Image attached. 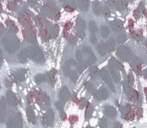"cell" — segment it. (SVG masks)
I'll use <instances>...</instances> for the list:
<instances>
[{
  "label": "cell",
  "instance_id": "1",
  "mask_svg": "<svg viewBox=\"0 0 147 128\" xmlns=\"http://www.w3.org/2000/svg\"><path fill=\"white\" fill-rule=\"evenodd\" d=\"M32 92L34 94V97L35 98L36 102L38 103L40 106H41L42 108H44L45 106H49L50 99L45 92H42L40 91H36V90L33 91Z\"/></svg>",
  "mask_w": 147,
  "mask_h": 128
},
{
  "label": "cell",
  "instance_id": "2",
  "mask_svg": "<svg viewBox=\"0 0 147 128\" xmlns=\"http://www.w3.org/2000/svg\"><path fill=\"white\" fill-rule=\"evenodd\" d=\"M117 56L124 62H129L134 59V54L127 46H120L117 49Z\"/></svg>",
  "mask_w": 147,
  "mask_h": 128
},
{
  "label": "cell",
  "instance_id": "3",
  "mask_svg": "<svg viewBox=\"0 0 147 128\" xmlns=\"http://www.w3.org/2000/svg\"><path fill=\"white\" fill-rule=\"evenodd\" d=\"M7 128H22V117L21 113H16V115L10 116L7 122Z\"/></svg>",
  "mask_w": 147,
  "mask_h": 128
},
{
  "label": "cell",
  "instance_id": "4",
  "mask_svg": "<svg viewBox=\"0 0 147 128\" xmlns=\"http://www.w3.org/2000/svg\"><path fill=\"white\" fill-rule=\"evenodd\" d=\"M42 124L44 127H51L53 126V121H54V113L52 109H49L47 110L44 115L42 116Z\"/></svg>",
  "mask_w": 147,
  "mask_h": 128
},
{
  "label": "cell",
  "instance_id": "5",
  "mask_svg": "<svg viewBox=\"0 0 147 128\" xmlns=\"http://www.w3.org/2000/svg\"><path fill=\"white\" fill-rule=\"evenodd\" d=\"M85 21L82 18H78L77 21V25H76V32L80 38H84L85 36Z\"/></svg>",
  "mask_w": 147,
  "mask_h": 128
},
{
  "label": "cell",
  "instance_id": "6",
  "mask_svg": "<svg viewBox=\"0 0 147 128\" xmlns=\"http://www.w3.org/2000/svg\"><path fill=\"white\" fill-rule=\"evenodd\" d=\"M100 75H101L102 79L106 82V84H108V86H109V88L111 89V91L114 92H115V86H114V85H113V83H112V78L110 77V75H109V72H108V70H107L105 68H102V69L100 71Z\"/></svg>",
  "mask_w": 147,
  "mask_h": 128
},
{
  "label": "cell",
  "instance_id": "7",
  "mask_svg": "<svg viewBox=\"0 0 147 128\" xmlns=\"http://www.w3.org/2000/svg\"><path fill=\"white\" fill-rule=\"evenodd\" d=\"M94 95H95V97H96V100L102 101V100L107 99L109 97V91H108V89L106 87L102 86L100 89L96 91Z\"/></svg>",
  "mask_w": 147,
  "mask_h": 128
},
{
  "label": "cell",
  "instance_id": "8",
  "mask_svg": "<svg viewBox=\"0 0 147 128\" xmlns=\"http://www.w3.org/2000/svg\"><path fill=\"white\" fill-rule=\"evenodd\" d=\"M27 73L26 69H18L17 71L14 72L12 74V78L13 80L16 83H19V82H22L25 80V74Z\"/></svg>",
  "mask_w": 147,
  "mask_h": 128
},
{
  "label": "cell",
  "instance_id": "9",
  "mask_svg": "<svg viewBox=\"0 0 147 128\" xmlns=\"http://www.w3.org/2000/svg\"><path fill=\"white\" fill-rule=\"evenodd\" d=\"M109 3L115 8L117 10H124L127 7V3L126 1L121 0H109Z\"/></svg>",
  "mask_w": 147,
  "mask_h": 128
},
{
  "label": "cell",
  "instance_id": "10",
  "mask_svg": "<svg viewBox=\"0 0 147 128\" xmlns=\"http://www.w3.org/2000/svg\"><path fill=\"white\" fill-rule=\"evenodd\" d=\"M108 68L111 74V78H113V80L116 82V83H119L121 81V76H120V74L118 72V69L111 63L109 62V65H108Z\"/></svg>",
  "mask_w": 147,
  "mask_h": 128
},
{
  "label": "cell",
  "instance_id": "11",
  "mask_svg": "<svg viewBox=\"0 0 147 128\" xmlns=\"http://www.w3.org/2000/svg\"><path fill=\"white\" fill-rule=\"evenodd\" d=\"M6 119V99L2 97L0 99V122L3 123Z\"/></svg>",
  "mask_w": 147,
  "mask_h": 128
},
{
  "label": "cell",
  "instance_id": "12",
  "mask_svg": "<svg viewBox=\"0 0 147 128\" xmlns=\"http://www.w3.org/2000/svg\"><path fill=\"white\" fill-rule=\"evenodd\" d=\"M59 101L62 103H65L71 97V94H70V92H69V89L65 86H64L59 93Z\"/></svg>",
  "mask_w": 147,
  "mask_h": 128
},
{
  "label": "cell",
  "instance_id": "13",
  "mask_svg": "<svg viewBox=\"0 0 147 128\" xmlns=\"http://www.w3.org/2000/svg\"><path fill=\"white\" fill-rule=\"evenodd\" d=\"M31 56H32V59L35 62H41L44 61V57L43 55L41 54L40 50L39 49H35V48H32L31 50Z\"/></svg>",
  "mask_w": 147,
  "mask_h": 128
},
{
  "label": "cell",
  "instance_id": "14",
  "mask_svg": "<svg viewBox=\"0 0 147 128\" xmlns=\"http://www.w3.org/2000/svg\"><path fill=\"white\" fill-rule=\"evenodd\" d=\"M103 114L107 116V117H109V118H113V117H115L117 115V111L116 109L110 106V105H107L104 107V109H103Z\"/></svg>",
  "mask_w": 147,
  "mask_h": 128
},
{
  "label": "cell",
  "instance_id": "15",
  "mask_svg": "<svg viewBox=\"0 0 147 128\" xmlns=\"http://www.w3.org/2000/svg\"><path fill=\"white\" fill-rule=\"evenodd\" d=\"M141 64H142V61L140 59H139L138 57H135L134 60L132 62L131 66L133 68V69L134 70V72L137 74H140V70H141Z\"/></svg>",
  "mask_w": 147,
  "mask_h": 128
},
{
  "label": "cell",
  "instance_id": "16",
  "mask_svg": "<svg viewBox=\"0 0 147 128\" xmlns=\"http://www.w3.org/2000/svg\"><path fill=\"white\" fill-rule=\"evenodd\" d=\"M6 96H7V97H6V98H7V102H8V103H9V105H11V106H16V105H17V103H18V99H17V97H16V95H15L12 92L8 91Z\"/></svg>",
  "mask_w": 147,
  "mask_h": 128
},
{
  "label": "cell",
  "instance_id": "17",
  "mask_svg": "<svg viewBox=\"0 0 147 128\" xmlns=\"http://www.w3.org/2000/svg\"><path fill=\"white\" fill-rule=\"evenodd\" d=\"M26 114H27V117H28V120L32 123V124H35L36 123V117H35V115H34V109L32 107H28L27 109H26Z\"/></svg>",
  "mask_w": 147,
  "mask_h": 128
},
{
  "label": "cell",
  "instance_id": "18",
  "mask_svg": "<svg viewBox=\"0 0 147 128\" xmlns=\"http://www.w3.org/2000/svg\"><path fill=\"white\" fill-rule=\"evenodd\" d=\"M110 27L115 32H119L123 28V22L120 20H115L110 22Z\"/></svg>",
  "mask_w": 147,
  "mask_h": 128
},
{
  "label": "cell",
  "instance_id": "19",
  "mask_svg": "<svg viewBox=\"0 0 147 128\" xmlns=\"http://www.w3.org/2000/svg\"><path fill=\"white\" fill-rule=\"evenodd\" d=\"M56 70L55 69H53L50 73L47 74V82H49L52 86L54 85L55 83V80H56Z\"/></svg>",
  "mask_w": 147,
  "mask_h": 128
},
{
  "label": "cell",
  "instance_id": "20",
  "mask_svg": "<svg viewBox=\"0 0 147 128\" xmlns=\"http://www.w3.org/2000/svg\"><path fill=\"white\" fill-rule=\"evenodd\" d=\"M146 10V9H145V5H144V3L141 2L140 4H139V7L134 10V17L136 18V19H139L140 18V15L142 14V13H144V11Z\"/></svg>",
  "mask_w": 147,
  "mask_h": 128
},
{
  "label": "cell",
  "instance_id": "21",
  "mask_svg": "<svg viewBox=\"0 0 147 128\" xmlns=\"http://www.w3.org/2000/svg\"><path fill=\"white\" fill-rule=\"evenodd\" d=\"M97 51H98V53H99L100 55H102V56L106 55V54L109 52V50H108V48H107L106 44L103 43V42L100 43V44L97 45Z\"/></svg>",
  "mask_w": 147,
  "mask_h": 128
},
{
  "label": "cell",
  "instance_id": "22",
  "mask_svg": "<svg viewBox=\"0 0 147 128\" xmlns=\"http://www.w3.org/2000/svg\"><path fill=\"white\" fill-rule=\"evenodd\" d=\"M93 11L96 15H99L100 14H102V8L101 3L98 1H95L93 2Z\"/></svg>",
  "mask_w": 147,
  "mask_h": 128
},
{
  "label": "cell",
  "instance_id": "23",
  "mask_svg": "<svg viewBox=\"0 0 147 128\" xmlns=\"http://www.w3.org/2000/svg\"><path fill=\"white\" fill-rule=\"evenodd\" d=\"M78 6L80 9L87 11L90 7V0H78Z\"/></svg>",
  "mask_w": 147,
  "mask_h": 128
},
{
  "label": "cell",
  "instance_id": "24",
  "mask_svg": "<svg viewBox=\"0 0 147 128\" xmlns=\"http://www.w3.org/2000/svg\"><path fill=\"white\" fill-rule=\"evenodd\" d=\"M34 81L37 84H41L43 82H47V74H37L34 77Z\"/></svg>",
  "mask_w": 147,
  "mask_h": 128
},
{
  "label": "cell",
  "instance_id": "25",
  "mask_svg": "<svg viewBox=\"0 0 147 128\" xmlns=\"http://www.w3.org/2000/svg\"><path fill=\"white\" fill-rule=\"evenodd\" d=\"M99 71L96 66H91L90 68V75L92 79H96L98 76Z\"/></svg>",
  "mask_w": 147,
  "mask_h": 128
},
{
  "label": "cell",
  "instance_id": "26",
  "mask_svg": "<svg viewBox=\"0 0 147 128\" xmlns=\"http://www.w3.org/2000/svg\"><path fill=\"white\" fill-rule=\"evenodd\" d=\"M132 32V35H133V38L134 39H136L137 41H141L143 39V33H142V31L139 30V31H134V32Z\"/></svg>",
  "mask_w": 147,
  "mask_h": 128
},
{
  "label": "cell",
  "instance_id": "27",
  "mask_svg": "<svg viewBox=\"0 0 147 128\" xmlns=\"http://www.w3.org/2000/svg\"><path fill=\"white\" fill-rule=\"evenodd\" d=\"M93 111H94V108L92 105H90V103H88L87 105V109H86V112H85V117L87 120L90 119V117L93 115Z\"/></svg>",
  "mask_w": 147,
  "mask_h": 128
},
{
  "label": "cell",
  "instance_id": "28",
  "mask_svg": "<svg viewBox=\"0 0 147 128\" xmlns=\"http://www.w3.org/2000/svg\"><path fill=\"white\" fill-rule=\"evenodd\" d=\"M105 44L107 45V48H108L109 51H112V50H115V42L114 38H109Z\"/></svg>",
  "mask_w": 147,
  "mask_h": 128
},
{
  "label": "cell",
  "instance_id": "29",
  "mask_svg": "<svg viewBox=\"0 0 147 128\" xmlns=\"http://www.w3.org/2000/svg\"><path fill=\"white\" fill-rule=\"evenodd\" d=\"M100 33L102 38H108L109 35V29L106 26H102L100 29Z\"/></svg>",
  "mask_w": 147,
  "mask_h": 128
},
{
  "label": "cell",
  "instance_id": "30",
  "mask_svg": "<svg viewBox=\"0 0 147 128\" xmlns=\"http://www.w3.org/2000/svg\"><path fill=\"white\" fill-rule=\"evenodd\" d=\"M109 62H111L118 70H121V71H123L124 70V67L119 62H117L115 58H111L110 59V61H109Z\"/></svg>",
  "mask_w": 147,
  "mask_h": 128
},
{
  "label": "cell",
  "instance_id": "31",
  "mask_svg": "<svg viewBox=\"0 0 147 128\" xmlns=\"http://www.w3.org/2000/svg\"><path fill=\"white\" fill-rule=\"evenodd\" d=\"M89 28H90V32L91 33H96L97 31H98V27H97V26H96V24L95 23V21H90V24H89Z\"/></svg>",
  "mask_w": 147,
  "mask_h": 128
},
{
  "label": "cell",
  "instance_id": "32",
  "mask_svg": "<svg viewBox=\"0 0 147 128\" xmlns=\"http://www.w3.org/2000/svg\"><path fill=\"white\" fill-rule=\"evenodd\" d=\"M19 61L21 62H22V63H24L26 61H27V59H28V56H27V52H26V50H23V51H22L21 52V54L19 55Z\"/></svg>",
  "mask_w": 147,
  "mask_h": 128
},
{
  "label": "cell",
  "instance_id": "33",
  "mask_svg": "<svg viewBox=\"0 0 147 128\" xmlns=\"http://www.w3.org/2000/svg\"><path fill=\"white\" fill-rule=\"evenodd\" d=\"M127 40V35L125 32H121L118 35V43L119 44H123Z\"/></svg>",
  "mask_w": 147,
  "mask_h": 128
},
{
  "label": "cell",
  "instance_id": "34",
  "mask_svg": "<svg viewBox=\"0 0 147 128\" xmlns=\"http://www.w3.org/2000/svg\"><path fill=\"white\" fill-rule=\"evenodd\" d=\"M68 76H69V78H70V80L72 81V82H76L77 81V80H78V74H77V73L75 72V71H70V73H69V74H68Z\"/></svg>",
  "mask_w": 147,
  "mask_h": 128
},
{
  "label": "cell",
  "instance_id": "35",
  "mask_svg": "<svg viewBox=\"0 0 147 128\" xmlns=\"http://www.w3.org/2000/svg\"><path fill=\"white\" fill-rule=\"evenodd\" d=\"M86 89H87V90L89 91V92L91 93V94H95V92H96L95 87H94V86H93L90 82H87V84H86Z\"/></svg>",
  "mask_w": 147,
  "mask_h": 128
},
{
  "label": "cell",
  "instance_id": "36",
  "mask_svg": "<svg viewBox=\"0 0 147 128\" xmlns=\"http://www.w3.org/2000/svg\"><path fill=\"white\" fill-rule=\"evenodd\" d=\"M72 27V23L71 22H67L65 25V29H64V36L65 37H67V34H68V32L70 30V28Z\"/></svg>",
  "mask_w": 147,
  "mask_h": 128
},
{
  "label": "cell",
  "instance_id": "37",
  "mask_svg": "<svg viewBox=\"0 0 147 128\" xmlns=\"http://www.w3.org/2000/svg\"><path fill=\"white\" fill-rule=\"evenodd\" d=\"M102 13L103 14V15H104L105 17H109V16L111 15V11H110V9H109L108 7H106V6L102 8Z\"/></svg>",
  "mask_w": 147,
  "mask_h": 128
},
{
  "label": "cell",
  "instance_id": "38",
  "mask_svg": "<svg viewBox=\"0 0 147 128\" xmlns=\"http://www.w3.org/2000/svg\"><path fill=\"white\" fill-rule=\"evenodd\" d=\"M100 128H108V122L106 119L102 118L100 120Z\"/></svg>",
  "mask_w": 147,
  "mask_h": 128
},
{
  "label": "cell",
  "instance_id": "39",
  "mask_svg": "<svg viewBox=\"0 0 147 128\" xmlns=\"http://www.w3.org/2000/svg\"><path fill=\"white\" fill-rule=\"evenodd\" d=\"M127 82H128L129 86L132 87V86H133V84H134V76H133V74H132V73L129 74V75H128V77H127Z\"/></svg>",
  "mask_w": 147,
  "mask_h": 128
},
{
  "label": "cell",
  "instance_id": "40",
  "mask_svg": "<svg viewBox=\"0 0 147 128\" xmlns=\"http://www.w3.org/2000/svg\"><path fill=\"white\" fill-rule=\"evenodd\" d=\"M68 41H69V43H70L71 44H75L76 42H77V39H76V38H75L73 35H70V36L68 37Z\"/></svg>",
  "mask_w": 147,
  "mask_h": 128
},
{
  "label": "cell",
  "instance_id": "41",
  "mask_svg": "<svg viewBox=\"0 0 147 128\" xmlns=\"http://www.w3.org/2000/svg\"><path fill=\"white\" fill-rule=\"evenodd\" d=\"M78 103H79V108H80V109H83V108L85 107V105H86V103H87V100L84 99V98H83V99L80 100V102H79Z\"/></svg>",
  "mask_w": 147,
  "mask_h": 128
},
{
  "label": "cell",
  "instance_id": "42",
  "mask_svg": "<svg viewBox=\"0 0 147 128\" xmlns=\"http://www.w3.org/2000/svg\"><path fill=\"white\" fill-rule=\"evenodd\" d=\"M55 105H56V108H57L60 112H62V111H63V106H64V103H62L59 101V102H57V103H55Z\"/></svg>",
  "mask_w": 147,
  "mask_h": 128
},
{
  "label": "cell",
  "instance_id": "43",
  "mask_svg": "<svg viewBox=\"0 0 147 128\" xmlns=\"http://www.w3.org/2000/svg\"><path fill=\"white\" fill-rule=\"evenodd\" d=\"M69 121H70V122L71 124H73V123H75V122H77L78 121V117L76 116V115H71V116H70Z\"/></svg>",
  "mask_w": 147,
  "mask_h": 128
},
{
  "label": "cell",
  "instance_id": "44",
  "mask_svg": "<svg viewBox=\"0 0 147 128\" xmlns=\"http://www.w3.org/2000/svg\"><path fill=\"white\" fill-rule=\"evenodd\" d=\"M90 41L93 43V44H96L97 42V38H96V36L94 34V33H91L90 34Z\"/></svg>",
  "mask_w": 147,
  "mask_h": 128
},
{
  "label": "cell",
  "instance_id": "45",
  "mask_svg": "<svg viewBox=\"0 0 147 128\" xmlns=\"http://www.w3.org/2000/svg\"><path fill=\"white\" fill-rule=\"evenodd\" d=\"M137 114H138V118H141L142 117V115H143V109L141 108H139L138 109V111H137Z\"/></svg>",
  "mask_w": 147,
  "mask_h": 128
},
{
  "label": "cell",
  "instance_id": "46",
  "mask_svg": "<svg viewBox=\"0 0 147 128\" xmlns=\"http://www.w3.org/2000/svg\"><path fill=\"white\" fill-rule=\"evenodd\" d=\"M4 82H5V86H6L7 87H9V88H10V87H11V82H9L8 80H4Z\"/></svg>",
  "mask_w": 147,
  "mask_h": 128
},
{
  "label": "cell",
  "instance_id": "47",
  "mask_svg": "<svg viewBox=\"0 0 147 128\" xmlns=\"http://www.w3.org/2000/svg\"><path fill=\"white\" fill-rule=\"evenodd\" d=\"M60 115H61V118H62L63 121H65V120L66 119V115H65V114L64 113V111L60 112Z\"/></svg>",
  "mask_w": 147,
  "mask_h": 128
},
{
  "label": "cell",
  "instance_id": "48",
  "mask_svg": "<svg viewBox=\"0 0 147 128\" xmlns=\"http://www.w3.org/2000/svg\"><path fill=\"white\" fill-rule=\"evenodd\" d=\"M129 28L132 30L134 28V22H133V20H129Z\"/></svg>",
  "mask_w": 147,
  "mask_h": 128
},
{
  "label": "cell",
  "instance_id": "49",
  "mask_svg": "<svg viewBox=\"0 0 147 128\" xmlns=\"http://www.w3.org/2000/svg\"><path fill=\"white\" fill-rule=\"evenodd\" d=\"M142 74H143V76H144L145 79H147V69H144V70H143Z\"/></svg>",
  "mask_w": 147,
  "mask_h": 128
},
{
  "label": "cell",
  "instance_id": "50",
  "mask_svg": "<svg viewBox=\"0 0 147 128\" xmlns=\"http://www.w3.org/2000/svg\"><path fill=\"white\" fill-rule=\"evenodd\" d=\"M72 100H73V101H77V97H76V94H74V95H73V97H72Z\"/></svg>",
  "mask_w": 147,
  "mask_h": 128
},
{
  "label": "cell",
  "instance_id": "51",
  "mask_svg": "<svg viewBox=\"0 0 147 128\" xmlns=\"http://www.w3.org/2000/svg\"><path fill=\"white\" fill-rule=\"evenodd\" d=\"M2 56H1V53H0V66H1V64H2V57H1Z\"/></svg>",
  "mask_w": 147,
  "mask_h": 128
},
{
  "label": "cell",
  "instance_id": "52",
  "mask_svg": "<svg viewBox=\"0 0 147 128\" xmlns=\"http://www.w3.org/2000/svg\"><path fill=\"white\" fill-rule=\"evenodd\" d=\"M145 92H146V97H147V88L145 89Z\"/></svg>",
  "mask_w": 147,
  "mask_h": 128
},
{
  "label": "cell",
  "instance_id": "53",
  "mask_svg": "<svg viewBox=\"0 0 147 128\" xmlns=\"http://www.w3.org/2000/svg\"><path fill=\"white\" fill-rule=\"evenodd\" d=\"M86 128H92V127H86Z\"/></svg>",
  "mask_w": 147,
  "mask_h": 128
},
{
  "label": "cell",
  "instance_id": "54",
  "mask_svg": "<svg viewBox=\"0 0 147 128\" xmlns=\"http://www.w3.org/2000/svg\"><path fill=\"white\" fill-rule=\"evenodd\" d=\"M128 1H134V0H128Z\"/></svg>",
  "mask_w": 147,
  "mask_h": 128
}]
</instances>
